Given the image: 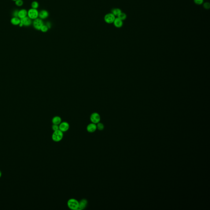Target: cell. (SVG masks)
<instances>
[{
    "instance_id": "6da1fadb",
    "label": "cell",
    "mask_w": 210,
    "mask_h": 210,
    "mask_svg": "<svg viewBox=\"0 0 210 210\" xmlns=\"http://www.w3.org/2000/svg\"><path fill=\"white\" fill-rule=\"evenodd\" d=\"M68 207L71 210H77L79 209V202L76 199H69L67 203Z\"/></svg>"
},
{
    "instance_id": "7a4b0ae2",
    "label": "cell",
    "mask_w": 210,
    "mask_h": 210,
    "mask_svg": "<svg viewBox=\"0 0 210 210\" xmlns=\"http://www.w3.org/2000/svg\"><path fill=\"white\" fill-rule=\"evenodd\" d=\"M63 138V133L60 130H57L54 131L52 135V139L55 142H59L62 140Z\"/></svg>"
},
{
    "instance_id": "3957f363",
    "label": "cell",
    "mask_w": 210,
    "mask_h": 210,
    "mask_svg": "<svg viewBox=\"0 0 210 210\" xmlns=\"http://www.w3.org/2000/svg\"><path fill=\"white\" fill-rule=\"evenodd\" d=\"M39 12L37 9L31 8L28 11V16L31 19L35 20L38 18L39 17Z\"/></svg>"
},
{
    "instance_id": "277c9868",
    "label": "cell",
    "mask_w": 210,
    "mask_h": 210,
    "mask_svg": "<svg viewBox=\"0 0 210 210\" xmlns=\"http://www.w3.org/2000/svg\"><path fill=\"white\" fill-rule=\"evenodd\" d=\"M43 25L44 23L42 20L40 18L35 19L33 22V26L36 30H40Z\"/></svg>"
},
{
    "instance_id": "5b68a950",
    "label": "cell",
    "mask_w": 210,
    "mask_h": 210,
    "mask_svg": "<svg viewBox=\"0 0 210 210\" xmlns=\"http://www.w3.org/2000/svg\"><path fill=\"white\" fill-rule=\"evenodd\" d=\"M115 18V16L114 14H113L112 13H109L105 16L104 19L106 23L111 24L113 23Z\"/></svg>"
},
{
    "instance_id": "8992f818",
    "label": "cell",
    "mask_w": 210,
    "mask_h": 210,
    "mask_svg": "<svg viewBox=\"0 0 210 210\" xmlns=\"http://www.w3.org/2000/svg\"><path fill=\"white\" fill-rule=\"evenodd\" d=\"M90 120L92 123H94L95 124H97L100 121L101 117L99 113H94L90 115Z\"/></svg>"
},
{
    "instance_id": "52a82bcc",
    "label": "cell",
    "mask_w": 210,
    "mask_h": 210,
    "mask_svg": "<svg viewBox=\"0 0 210 210\" xmlns=\"http://www.w3.org/2000/svg\"><path fill=\"white\" fill-rule=\"evenodd\" d=\"M59 130L62 131L63 133L67 131L69 128V125L68 123L66 121L62 122L59 125Z\"/></svg>"
},
{
    "instance_id": "ba28073f",
    "label": "cell",
    "mask_w": 210,
    "mask_h": 210,
    "mask_svg": "<svg viewBox=\"0 0 210 210\" xmlns=\"http://www.w3.org/2000/svg\"><path fill=\"white\" fill-rule=\"evenodd\" d=\"M21 23L23 25V26L28 27L31 25L32 21V19L27 16L24 18L21 19Z\"/></svg>"
},
{
    "instance_id": "9c48e42d",
    "label": "cell",
    "mask_w": 210,
    "mask_h": 210,
    "mask_svg": "<svg viewBox=\"0 0 210 210\" xmlns=\"http://www.w3.org/2000/svg\"><path fill=\"white\" fill-rule=\"evenodd\" d=\"M86 129H87V131L88 132L90 133H94L97 129L96 124H95L94 123H91L87 126Z\"/></svg>"
},
{
    "instance_id": "30bf717a",
    "label": "cell",
    "mask_w": 210,
    "mask_h": 210,
    "mask_svg": "<svg viewBox=\"0 0 210 210\" xmlns=\"http://www.w3.org/2000/svg\"><path fill=\"white\" fill-rule=\"evenodd\" d=\"M88 201L85 199H83L79 202V209L80 210L85 209L88 205Z\"/></svg>"
},
{
    "instance_id": "8fae6325",
    "label": "cell",
    "mask_w": 210,
    "mask_h": 210,
    "mask_svg": "<svg viewBox=\"0 0 210 210\" xmlns=\"http://www.w3.org/2000/svg\"><path fill=\"white\" fill-rule=\"evenodd\" d=\"M49 13L46 10H42L39 13V17L41 19H44L48 18Z\"/></svg>"
},
{
    "instance_id": "7c38bea8",
    "label": "cell",
    "mask_w": 210,
    "mask_h": 210,
    "mask_svg": "<svg viewBox=\"0 0 210 210\" xmlns=\"http://www.w3.org/2000/svg\"><path fill=\"white\" fill-rule=\"evenodd\" d=\"M113 24L114 25V26L117 28H120L121 27H122L123 25V21L121 20L120 18H119L118 17L116 18L115 20H114Z\"/></svg>"
},
{
    "instance_id": "4fadbf2b",
    "label": "cell",
    "mask_w": 210,
    "mask_h": 210,
    "mask_svg": "<svg viewBox=\"0 0 210 210\" xmlns=\"http://www.w3.org/2000/svg\"><path fill=\"white\" fill-rule=\"evenodd\" d=\"M27 15H28V11L25 9H23L18 11V17L20 19L24 18L26 17H27Z\"/></svg>"
},
{
    "instance_id": "5bb4252c",
    "label": "cell",
    "mask_w": 210,
    "mask_h": 210,
    "mask_svg": "<svg viewBox=\"0 0 210 210\" xmlns=\"http://www.w3.org/2000/svg\"><path fill=\"white\" fill-rule=\"evenodd\" d=\"M10 22L13 25H19V24L21 23V19L18 17H13L11 19Z\"/></svg>"
},
{
    "instance_id": "9a60e30c",
    "label": "cell",
    "mask_w": 210,
    "mask_h": 210,
    "mask_svg": "<svg viewBox=\"0 0 210 210\" xmlns=\"http://www.w3.org/2000/svg\"><path fill=\"white\" fill-rule=\"evenodd\" d=\"M52 121L53 124L59 125L62 122V119L59 116H55L53 117Z\"/></svg>"
},
{
    "instance_id": "2e32d148",
    "label": "cell",
    "mask_w": 210,
    "mask_h": 210,
    "mask_svg": "<svg viewBox=\"0 0 210 210\" xmlns=\"http://www.w3.org/2000/svg\"><path fill=\"white\" fill-rule=\"evenodd\" d=\"M122 12L121 10L118 8L113 9L112 10L111 13L113 14H114L115 17H118L119 15Z\"/></svg>"
},
{
    "instance_id": "e0dca14e",
    "label": "cell",
    "mask_w": 210,
    "mask_h": 210,
    "mask_svg": "<svg viewBox=\"0 0 210 210\" xmlns=\"http://www.w3.org/2000/svg\"><path fill=\"white\" fill-rule=\"evenodd\" d=\"M117 17L119 18H120L121 20L123 21H124V20L126 19V18H127V15H126V14L125 13L121 12L120 14Z\"/></svg>"
},
{
    "instance_id": "ac0fdd59",
    "label": "cell",
    "mask_w": 210,
    "mask_h": 210,
    "mask_svg": "<svg viewBox=\"0 0 210 210\" xmlns=\"http://www.w3.org/2000/svg\"><path fill=\"white\" fill-rule=\"evenodd\" d=\"M96 127H97V129L99 131H102L104 128V126L103 124L102 123H100V122L97 124Z\"/></svg>"
},
{
    "instance_id": "d6986e66",
    "label": "cell",
    "mask_w": 210,
    "mask_h": 210,
    "mask_svg": "<svg viewBox=\"0 0 210 210\" xmlns=\"http://www.w3.org/2000/svg\"><path fill=\"white\" fill-rule=\"evenodd\" d=\"M39 3L37 2L36 1H34L32 3H31V7H32V8L37 9L39 7Z\"/></svg>"
},
{
    "instance_id": "ffe728a7",
    "label": "cell",
    "mask_w": 210,
    "mask_h": 210,
    "mask_svg": "<svg viewBox=\"0 0 210 210\" xmlns=\"http://www.w3.org/2000/svg\"><path fill=\"white\" fill-rule=\"evenodd\" d=\"M203 7L206 10H209L210 8V3L208 2H205L203 3Z\"/></svg>"
},
{
    "instance_id": "44dd1931",
    "label": "cell",
    "mask_w": 210,
    "mask_h": 210,
    "mask_svg": "<svg viewBox=\"0 0 210 210\" xmlns=\"http://www.w3.org/2000/svg\"><path fill=\"white\" fill-rule=\"evenodd\" d=\"M48 29L49 28H48V27H47V26L46 25H44V24L41 28L40 30L43 33H46V32H47V31H48Z\"/></svg>"
},
{
    "instance_id": "7402d4cb",
    "label": "cell",
    "mask_w": 210,
    "mask_h": 210,
    "mask_svg": "<svg viewBox=\"0 0 210 210\" xmlns=\"http://www.w3.org/2000/svg\"><path fill=\"white\" fill-rule=\"evenodd\" d=\"M15 2L16 5L18 7H21L24 4V2L22 0H17Z\"/></svg>"
},
{
    "instance_id": "603a6c76",
    "label": "cell",
    "mask_w": 210,
    "mask_h": 210,
    "mask_svg": "<svg viewBox=\"0 0 210 210\" xmlns=\"http://www.w3.org/2000/svg\"><path fill=\"white\" fill-rule=\"evenodd\" d=\"M204 0H194V2L197 5H201L203 4Z\"/></svg>"
},
{
    "instance_id": "cb8c5ba5",
    "label": "cell",
    "mask_w": 210,
    "mask_h": 210,
    "mask_svg": "<svg viewBox=\"0 0 210 210\" xmlns=\"http://www.w3.org/2000/svg\"><path fill=\"white\" fill-rule=\"evenodd\" d=\"M52 130L54 131H56L57 130H59V125H55V124H53L52 126Z\"/></svg>"
},
{
    "instance_id": "d4e9b609",
    "label": "cell",
    "mask_w": 210,
    "mask_h": 210,
    "mask_svg": "<svg viewBox=\"0 0 210 210\" xmlns=\"http://www.w3.org/2000/svg\"><path fill=\"white\" fill-rule=\"evenodd\" d=\"M18 10H14V11L13 12V13L12 14L13 16V17H18Z\"/></svg>"
},
{
    "instance_id": "484cf974",
    "label": "cell",
    "mask_w": 210,
    "mask_h": 210,
    "mask_svg": "<svg viewBox=\"0 0 210 210\" xmlns=\"http://www.w3.org/2000/svg\"><path fill=\"white\" fill-rule=\"evenodd\" d=\"M46 25L47 26V27H48V28H49V29L51 28V23L49 22H47V23Z\"/></svg>"
},
{
    "instance_id": "4316f807",
    "label": "cell",
    "mask_w": 210,
    "mask_h": 210,
    "mask_svg": "<svg viewBox=\"0 0 210 210\" xmlns=\"http://www.w3.org/2000/svg\"><path fill=\"white\" fill-rule=\"evenodd\" d=\"M19 27H21L23 26V25L22 24H21V23H20V24H19Z\"/></svg>"
},
{
    "instance_id": "83f0119b",
    "label": "cell",
    "mask_w": 210,
    "mask_h": 210,
    "mask_svg": "<svg viewBox=\"0 0 210 210\" xmlns=\"http://www.w3.org/2000/svg\"><path fill=\"white\" fill-rule=\"evenodd\" d=\"M2 176V172L0 170V178Z\"/></svg>"
},
{
    "instance_id": "f1b7e54d",
    "label": "cell",
    "mask_w": 210,
    "mask_h": 210,
    "mask_svg": "<svg viewBox=\"0 0 210 210\" xmlns=\"http://www.w3.org/2000/svg\"><path fill=\"white\" fill-rule=\"evenodd\" d=\"M12 0V1H16L17 0Z\"/></svg>"
}]
</instances>
